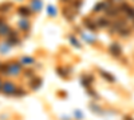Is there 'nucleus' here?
<instances>
[{"mask_svg": "<svg viewBox=\"0 0 134 120\" xmlns=\"http://www.w3.org/2000/svg\"><path fill=\"white\" fill-rule=\"evenodd\" d=\"M110 52L113 53V55H119V53H121V48L117 44H113L110 47Z\"/></svg>", "mask_w": 134, "mask_h": 120, "instance_id": "3", "label": "nucleus"}, {"mask_svg": "<svg viewBox=\"0 0 134 120\" xmlns=\"http://www.w3.org/2000/svg\"><path fill=\"white\" fill-rule=\"evenodd\" d=\"M34 5H35V11H39L40 9V2H39V0H34ZM32 5V4H31Z\"/></svg>", "mask_w": 134, "mask_h": 120, "instance_id": "5", "label": "nucleus"}, {"mask_svg": "<svg viewBox=\"0 0 134 120\" xmlns=\"http://www.w3.org/2000/svg\"><path fill=\"white\" fill-rule=\"evenodd\" d=\"M21 61H23L24 64H32L35 60H34L32 58H23V59H21Z\"/></svg>", "mask_w": 134, "mask_h": 120, "instance_id": "4", "label": "nucleus"}, {"mask_svg": "<svg viewBox=\"0 0 134 120\" xmlns=\"http://www.w3.org/2000/svg\"><path fill=\"white\" fill-rule=\"evenodd\" d=\"M2 88H3V91H4L5 93H15V91H16L15 84H14V83H9V81L4 83V84L2 85Z\"/></svg>", "mask_w": 134, "mask_h": 120, "instance_id": "2", "label": "nucleus"}, {"mask_svg": "<svg viewBox=\"0 0 134 120\" xmlns=\"http://www.w3.org/2000/svg\"><path fill=\"white\" fill-rule=\"evenodd\" d=\"M7 70H8L9 75L16 76V75H19V72H20V65H19L18 63H11V64L7 65Z\"/></svg>", "mask_w": 134, "mask_h": 120, "instance_id": "1", "label": "nucleus"}, {"mask_svg": "<svg viewBox=\"0 0 134 120\" xmlns=\"http://www.w3.org/2000/svg\"><path fill=\"white\" fill-rule=\"evenodd\" d=\"M2 85H3V84H2V80H0V88H2Z\"/></svg>", "mask_w": 134, "mask_h": 120, "instance_id": "6", "label": "nucleus"}]
</instances>
